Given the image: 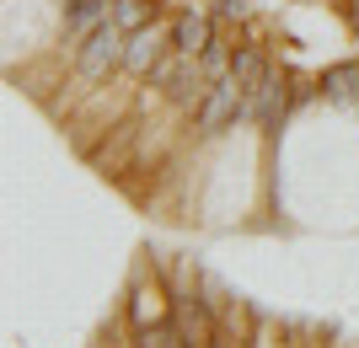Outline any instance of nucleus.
Instances as JSON below:
<instances>
[{"instance_id": "9b49d317", "label": "nucleus", "mask_w": 359, "mask_h": 348, "mask_svg": "<svg viewBox=\"0 0 359 348\" xmlns=\"http://www.w3.org/2000/svg\"><path fill=\"white\" fill-rule=\"evenodd\" d=\"M210 348H225V343H210Z\"/></svg>"}, {"instance_id": "0eeeda50", "label": "nucleus", "mask_w": 359, "mask_h": 348, "mask_svg": "<svg viewBox=\"0 0 359 348\" xmlns=\"http://www.w3.org/2000/svg\"><path fill=\"white\" fill-rule=\"evenodd\" d=\"M231 76L241 81V91H247V107H252L257 86H263V76H269V64H263V54H257V48H241L236 60H231Z\"/></svg>"}, {"instance_id": "f03ea898", "label": "nucleus", "mask_w": 359, "mask_h": 348, "mask_svg": "<svg viewBox=\"0 0 359 348\" xmlns=\"http://www.w3.org/2000/svg\"><path fill=\"white\" fill-rule=\"evenodd\" d=\"M150 81H156V86H166V97H172V102H198V97H204V64L194 60V54H166L161 64H156V70H150Z\"/></svg>"}, {"instance_id": "9d476101", "label": "nucleus", "mask_w": 359, "mask_h": 348, "mask_svg": "<svg viewBox=\"0 0 359 348\" xmlns=\"http://www.w3.org/2000/svg\"><path fill=\"white\" fill-rule=\"evenodd\" d=\"M140 348H182V343H177V333H166V327H145Z\"/></svg>"}, {"instance_id": "39448f33", "label": "nucleus", "mask_w": 359, "mask_h": 348, "mask_svg": "<svg viewBox=\"0 0 359 348\" xmlns=\"http://www.w3.org/2000/svg\"><path fill=\"white\" fill-rule=\"evenodd\" d=\"M215 38H210V22L198 11H188V16H177L172 22V48H182V54H204Z\"/></svg>"}, {"instance_id": "f257e3e1", "label": "nucleus", "mask_w": 359, "mask_h": 348, "mask_svg": "<svg viewBox=\"0 0 359 348\" xmlns=\"http://www.w3.org/2000/svg\"><path fill=\"white\" fill-rule=\"evenodd\" d=\"M123 48H129V32L107 16V22H97V27L81 38V76L86 81H102L113 64H123Z\"/></svg>"}, {"instance_id": "20e7f679", "label": "nucleus", "mask_w": 359, "mask_h": 348, "mask_svg": "<svg viewBox=\"0 0 359 348\" xmlns=\"http://www.w3.org/2000/svg\"><path fill=\"white\" fill-rule=\"evenodd\" d=\"M161 48H166V38L156 27H135V32H129V48H123V64H129L135 76H150V70L166 60Z\"/></svg>"}, {"instance_id": "7ed1b4c3", "label": "nucleus", "mask_w": 359, "mask_h": 348, "mask_svg": "<svg viewBox=\"0 0 359 348\" xmlns=\"http://www.w3.org/2000/svg\"><path fill=\"white\" fill-rule=\"evenodd\" d=\"M236 118H247V91H241L236 76H220L215 91H210V102L198 107V129H204V134H220L225 123H236Z\"/></svg>"}, {"instance_id": "1a4fd4ad", "label": "nucleus", "mask_w": 359, "mask_h": 348, "mask_svg": "<svg viewBox=\"0 0 359 348\" xmlns=\"http://www.w3.org/2000/svg\"><path fill=\"white\" fill-rule=\"evenodd\" d=\"M322 91H327V97H359V64H338V70H327V76H322Z\"/></svg>"}, {"instance_id": "423d86ee", "label": "nucleus", "mask_w": 359, "mask_h": 348, "mask_svg": "<svg viewBox=\"0 0 359 348\" xmlns=\"http://www.w3.org/2000/svg\"><path fill=\"white\" fill-rule=\"evenodd\" d=\"M107 16H113L107 0H70V11H65V32H70V38H86V32L97 27V22H107Z\"/></svg>"}, {"instance_id": "6e6552de", "label": "nucleus", "mask_w": 359, "mask_h": 348, "mask_svg": "<svg viewBox=\"0 0 359 348\" xmlns=\"http://www.w3.org/2000/svg\"><path fill=\"white\" fill-rule=\"evenodd\" d=\"M150 11H156V0H113V22H118L123 32H135L150 22Z\"/></svg>"}]
</instances>
